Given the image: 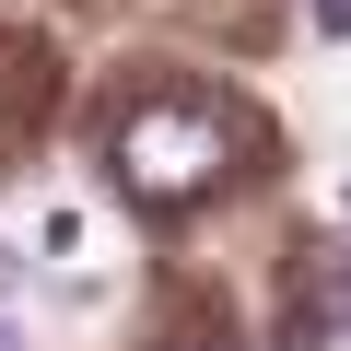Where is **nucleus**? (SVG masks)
<instances>
[{
    "mask_svg": "<svg viewBox=\"0 0 351 351\" xmlns=\"http://www.w3.org/2000/svg\"><path fill=\"white\" fill-rule=\"evenodd\" d=\"M223 164H234V129H223V106H199V94H164V106L117 117V176H129V199H152V211L211 199Z\"/></svg>",
    "mask_w": 351,
    "mask_h": 351,
    "instance_id": "obj_1",
    "label": "nucleus"
},
{
    "mask_svg": "<svg viewBox=\"0 0 351 351\" xmlns=\"http://www.w3.org/2000/svg\"><path fill=\"white\" fill-rule=\"evenodd\" d=\"M316 316H328V328H351V258L328 269V293H316Z\"/></svg>",
    "mask_w": 351,
    "mask_h": 351,
    "instance_id": "obj_2",
    "label": "nucleus"
},
{
    "mask_svg": "<svg viewBox=\"0 0 351 351\" xmlns=\"http://www.w3.org/2000/svg\"><path fill=\"white\" fill-rule=\"evenodd\" d=\"M316 24H328V36H351V0H316Z\"/></svg>",
    "mask_w": 351,
    "mask_h": 351,
    "instance_id": "obj_3",
    "label": "nucleus"
},
{
    "mask_svg": "<svg viewBox=\"0 0 351 351\" xmlns=\"http://www.w3.org/2000/svg\"><path fill=\"white\" fill-rule=\"evenodd\" d=\"M0 351H24V339H12V328H0Z\"/></svg>",
    "mask_w": 351,
    "mask_h": 351,
    "instance_id": "obj_4",
    "label": "nucleus"
}]
</instances>
